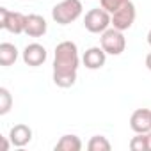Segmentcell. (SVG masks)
I'll return each mask as SVG.
<instances>
[{"instance_id":"cell-18","label":"cell","mask_w":151,"mask_h":151,"mask_svg":"<svg viewBox=\"0 0 151 151\" xmlns=\"http://www.w3.org/2000/svg\"><path fill=\"white\" fill-rule=\"evenodd\" d=\"M146 68H147V69L151 71V52H149V53L146 55Z\"/></svg>"},{"instance_id":"cell-2","label":"cell","mask_w":151,"mask_h":151,"mask_svg":"<svg viewBox=\"0 0 151 151\" xmlns=\"http://www.w3.org/2000/svg\"><path fill=\"white\" fill-rule=\"evenodd\" d=\"M82 9L80 0H62L52 9V18L59 25H68L82 14Z\"/></svg>"},{"instance_id":"cell-17","label":"cell","mask_w":151,"mask_h":151,"mask_svg":"<svg viewBox=\"0 0 151 151\" xmlns=\"http://www.w3.org/2000/svg\"><path fill=\"white\" fill-rule=\"evenodd\" d=\"M126 2H130V0H100V4H101V7L105 9V11H109L110 14L112 13H116L121 6H124Z\"/></svg>"},{"instance_id":"cell-12","label":"cell","mask_w":151,"mask_h":151,"mask_svg":"<svg viewBox=\"0 0 151 151\" xmlns=\"http://www.w3.org/2000/svg\"><path fill=\"white\" fill-rule=\"evenodd\" d=\"M82 140L77 135H62L60 140L55 144V151H80Z\"/></svg>"},{"instance_id":"cell-10","label":"cell","mask_w":151,"mask_h":151,"mask_svg":"<svg viewBox=\"0 0 151 151\" xmlns=\"http://www.w3.org/2000/svg\"><path fill=\"white\" fill-rule=\"evenodd\" d=\"M30 139H32V130H30L27 124H23V123L14 124V126L11 128V132H9V140H11V144L16 146V147L27 146V144L30 142Z\"/></svg>"},{"instance_id":"cell-11","label":"cell","mask_w":151,"mask_h":151,"mask_svg":"<svg viewBox=\"0 0 151 151\" xmlns=\"http://www.w3.org/2000/svg\"><path fill=\"white\" fill-rule=\"evenodd\" d=\"M46 20L39 14H29L27 16V23H25V34L30 37H41L46 34Z\"/></svg>"},{"instance_id":"cell-7","label":"cell","mask_w":151,"mask_h":151,"mask_svg":"<svg viewBox=\"0 0 151 151\" xmlns=\"http://www.w3.org/2000/svg\"><path fill=\"white\" fill-rule=\"evenodd\" d=\"M130 128L135 133L151 132V110L149 109H137L130 117Z\"/></svg>"},{"instance_id":"cell-9","label":"cell","mask_w":151,"mask_h":151,"mask_svg":"<svg viewBox=\"0 0 151 151\" xmlns=\"http://www.w3.org/2000/svg\"><path fill=\"white\" fill-rule=\"evenodd\" d=\"M105 60H107V52L101 46H93V48L86 50V53L82 57V62L87 69H100L105 66Z\"/></svg>"},{"instance_id":"cell-20","label":"cell","mask_w":151,"mask_h":151,"mask_svg":"<svg viewBox=\"0 0 151 151\" xmlns=\"http://www.w3.org/2000/svg\"><path fill=\"white\" fill-rule=\"evenodd\" d=\"M7 149H9V142L4 139V140H2V151H7Z\"/></svg>"},{"instance_id":"cell-1","label":"cell","mask_w":151,"mask_h":151,"mask_svg":"<svg viewBox=\"0 0 151 151\" xmlns=\"http://www.w3.org/2000/svg\"><path fill=\"white\" fill-rule=\"evenodd\" d=\"M78 48L73 41H62L55 46L53 57V82L55 86L68 89L77 82L78 69Z\"/></svg>"},{"instance_id":"cell-13","label":"cell","mask_w":151,"mask_h":151,"mask_svg":"<svg viewBox=\"0 0 151 151\" xmlns=\"http://www.w3.org/2000/svg\"><path fill=\"white\" fill-rule=\"evenodd\" d=\"M18 59V48L13 43H2L0 45V64L2 66H11Z\"/></svg>"},{"instance_id":"cell-6","label":"cell","mask_w":151,"mask_h":151,"mask_svg":"<svg viewBox=\"0 0 151 151\" xmlns=\"http://www.w3.org/2000/svg\"><path fill=\"white\" fill-rule=\"evenodd\" d=\"M135 16H137V11H135V6L130 2H126L124 6H121L116 13H112V27L117 29V30H128L133 22H135Z\"/></svg>"},{"instance_id":"cell-16","label":"cell","mask_w":151,"mask_h":151,"mask_svg":"<svg viewBox=\"0 0 151 151\" xmlns=\"http://www.w3.org/2000/svg\"><path fill=\"white\" fill-rule=\"evenodd\" d=\"M130 149H133V151H147L146 133H137V137H133L130 140Z\"/></svg>"},{"instance_id":"cell-5","label":"cell","mask_w":151,"mask_h":151,"mask_svg":"<svg viewBox=\"0 0 151 151\" xmlns=\"http://www.w3.org/2000/svg\"><path fill=\"white\" fill-rule=\"evenodd\" d=\"M27 16L16 11H9L6 7H0V27L6 29L11 34H22L25 32Z\"/></svg>"},{"instance_id":"cell-14","label":"cell","mask_w":151,"mask_h":151,"mask_svg":"<svg viewBox=\"0 0 151 151\" xmlns=\"http://www.w3.org/2000/svg\"><path fill=\"white\" fill-rule=\"evenodd\" d=\"M87 149L89 151H110V142L103 135H94V137H91Z\"/></svg>"},{"instance_id":"cell-15","label":"cell","mask_w":151,"mask_h":151,"mask_svg":"<svg viewBox=\"0 0 151 151\" xmlns=\"http://www.w3.org/2000/svg\"><path fill=\"white\" fill-rule=\"evenodd\" d=\"M13 107V96L6 87H0V116H6Z\"/></svg>"},{"instance_id":"cell-19","label":"cell","mask_w":151,"mask_h":151,"mask_svg":"<svg viewBox=\"0 0 151 151\" xmlns=\"http://www.w3.org/2000/svg\"><path fill=\"white\" fill-rule=\"evenodd\" d=\"M146 139H147V151H151V132L146 133Z\"/></svg>"},{"instance_id":"cell-3","label":"cell","mask_w":151,"mask_h":151,"mask_svg":"<svg viewBox=\"0 0 151 151\" xmlns=\"http://www.w3.org/2000/svg\"><path fill=\"white\" fill-rule=\"evenodd\" d=\"M84 25L93 34H103L109 29V25H112V14L103 7L91 9L84 18Z\"/></svg>"},{"instance_id":"cell-21","label":"cell","mask_w":151,"mask_h":151,"mask_svg":"<svg viewBox=\"0 0 151 151\" xmlns=\"http://www.w3.org/2000/svg\"><path fill=\"white\" fill-rule=\"evenodd\" d=\"M147 43H149V46H151V30L147 32Z\"/></svg>"},{"instance_id":"cell-4","label":"cell","mask_w":151,"mask_h":151,"mask_svg":"<svg viewBox=\"0 0 151 151\" xmlns=\"http://www.w3.org/2000/svg\"><path fill=\"white\" fill-rule=\"evenodd\" d=\"M100 43H101V48L109 55H121L124 52V48H126V39H124L123 32L117 30V29H114V27L112 29H107L101 34Z\"/></svg>"},{"instance_id":"cell-8","label":"cell","mask_w":151,"mask_h":151,"mask_svg":"<svg viewBox=\"0 0 151 151\" xmlns=\"http://www.w3.org/2000/svg\"><path fill=\"white\" fill-rule=\"evenodd\" d=\"M45 60H46V48L43 45L30 43V45L25 46V50H23V62L27 66L36 68V66H41Z\"/></svg>"}]
</instances>
